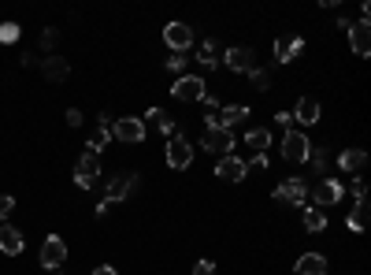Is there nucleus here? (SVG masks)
Instances as JSON below:
<instances>
[{
    "instance_id": "obj_1",
    "label": "nucleus",
    "mask_w": 371,
    "mask_h": 275,
    "mask_svg": "<svg viewBox=\"0 0 371 275\" xmlns=\"http://www.w3.org/2000/svg\"><path fill=\"white\" fill-rule=\"evenodd\" d=\"M138 186H141V179H138L134 172H119V175L108 179V186H104V201H108V205L130 201V198L138 193Z\"/></svg>"
},
{
    "instance_id": "obj_2",
    "label": "nucleus",
    "mask_w": 371,
    "mask_h": 275,
    "mask_svg": "<svg viewBox=\"0 0 371 275\" xmlns=\"http://www.w3.org/2000/svg\"><path fill=\"white\" fill-rule=\"evenodd\" d=\"M171 97L182 101V104H193V101H204L208 97V86L201 75H178L175 86H171Z\"/></svg>"
},
{
    "instance_id": "obj_3",
    "label": "nucleus",
    "mask_w": 371,
    "mask_h": 275,
    "mask_svg": "<svg viewBox=\"0 0 371 275\" xmlns=\"http://www.w3.org/2000/svg\"><path fill=\"white\" fill-rule=\"evenodd\" d=\"M167 167H175V172H186V167L193 164V141L186 134H171L167 138Z\"/></svg>"
},
{
    "instance_id": "obj_4",
    "label": "nucleus",
    "mask_w": 371,
    "mask_h": 275,
    "mask_svg": "<svg viewBox=\"0 0 371 275\" xmlns=\"http://www.w3.org/2000/svg\"><path fill=\"white\" fill-rule=\"evenodd\" d=\"M145 134H149V130H145V123L138 120V115H123V120L112 123V138L123 141V146H141Z\"/></svg>"
},
{
    "instance_id": "obj_5",
    "label": "nucleus",
    "mask_w": 371,
    "mask_h": 275,
    "mask_svg": "<svg viewBox=\"0 0 371 275\" xmlns=\"http://www.w3.org/2000/svg\"><path fill=\"white\" fill-rule=\"evenodd\" d=\"M97 179H100V156L97 153H82L78 164H74V186L78 190H93Z\"/></svg>"
},
{
    "instance_id": "obj_6",
    "label": "nucleus",
    "mask_w": 371,
    "mask_h": 275,
    "mask_svg": "<svg viewBox=\"0 0 371 275\" xmlns=\"http://www.w3.org/2000/svg\"><path fill=\"white\" fill-rule=\"evenodd\" d=\"M308 153H312V141L304 130H286V138H282V156L289 164H304L308 160Z\"/></svg>"
},
{
    "instance_id": "obj_7",
    "label": "nucleus",
    "mask_w": 371,
    "mask_h": 275,
    "mask_svg": "<svg viewBox=\"0 0 371 275\" xmlns=\"http://www.w3.org/2000/svg\"><path fill=\"white\" fill-rule=\"evenodd\" d=\"M271 198H275V205H304L308 201V186H304V179H282Z\"/></svg>"
},
{
    "instance_id": "obj_8",
    "label": "nucleus",
    "mask_w": 371,
    "mask_h": 275,
    "mask_svg": "<svg viewBox=\"0 0 371 275\" xmlns=\"http://www.w3.org/2000/svg\"><path fill=\"white\" fill-rule=\"evenodd\" d=\"M41 268H48V271H60L63 268V260H67V242L60 238V234H48L45 238V245H41Z\"/></svg>"
},
{
    "instance_id": "obj_9",
    "label": "nucleus",
    "mask_w": 371,
    "mask_h": 275,
    "mask_svg": "<svg viewBox=\"0 0 371 275\" xmlns=\"http://www.w3.org/2000/svg\"><path fill=\"white\" fill-rule=\"evenodd\" d=\"M341 198H346V186H341L338 179H320V186L312 190V205L315 208H330V205H338Z\"/></svg>"
},
{
    "instance_id": "obj_10",
    "label": "nucleus",
    "mask_w": 371,
    "mask_h": 275,
    "mask_svg": "<svg viewBox=\"0 0 371 275\" xmlns=\"http://www.w3.org/2000/svg\"><path fill=\"white\" fill-rule=\"evenodd\" d=\"M223 63H227L230 71L249 75V71L256 68V52H253V49H245V45H230L227 52H223Z\"/></svg>"
},
{
    "instance_id": "obj_11",
    "label": "nucleus",
    "mask_w": 371,
    "mask_h": 275,
    "mask_svg": "<svg viewBox=\"0 0 371 275\" xmlns=\"http://www.w3.org/2000/svg\"><path fill=\"white\" fill-rule=\"evenodd\" d=\"M301 52H304V37H301V34H282V37H275V60H278V63H294Z\"/></svg>"
},
{
    "instance_id": "obj_12",
    "label": "nucleus",
    "mask_w": 371,
    "mask_h": 275,
    "mask_svg": "<svg viewBox=\"0 0 371 275\" xmlns=\"http://www.w3.org/2000/svg\"><path fill=\"white\" fill-rule=\"evenodd\" d=\"M201 149H208V153H223V156H227V153L234 149V134H230V130H223V127H204Z\"/></svg>"
},
{
    "instance_id": "obj_13",
    "label": "nucleus",
    "mask_w": 371,
    "mask_h": 275,
    "mask_svg": "<svg viewBox=\"0 0 371 275\" xmlns=\"http://www.w3.org/2000/svg\"><path fill=\"white\" fill-rule=\"evenodd\" d=\"M164 41H167L171 52H186V49L193 45V30L186 23H167L164 26Z\"/></svg>"
},
{
    "instance_id": "obj_14",
    "label": "nucleus",
    "mask_w": 371,
    "mask_h": 275,
    "mask_svg": "<svg viewBox=\"0 0 371 275\" xmlns=\"http://www.w3.org/2000/svg\"><path fill=\"white\" fill-rule=\"evenodd\" d=\"M245 175H249V167H245L242 156H234V153H227V156L216 164V179H223V182H242Z\"/></svg>"
},
{
    "instance_id": "obj_15",
    "label": "nucleus",
    "mask_w": 371,
    "mask_h": 275,
    "mask_svg": "<svg viewBox=\"0 0 371 275\" xmlns=\"http://www.w3.org/2000/svg\"><path fill=\"white\" fill-rule=\"evenodd\" d=\"M294 120H297V123H304V127H315V123L323 120L320 101H315V97H301V101H297V108H294Z\"/></svg>"
},
{
    "instance_id": "obj_16",
    "label": "nucleus",
    "mask_w": 371,
    "mask_h": 275,
    "mask_svg": "<svg viewBox=\"0 0 371 275\" xmlns=\"http://www.w3.org/2000/svg\"><path fill=\"white\" fill-rule=\"evenodd\" d=\"M26 250V238H22V231L19 227H0V253L4 257H19Z\"/></svg>"
},
{
    "instance_id": "obj_17",
    "label": "nucleus",
    "mask_w": 371,
    "mask_h": 275,
    "mask_svg": "<svg viewBox=\"0 0 371 275\" xmlns=\"http://www.w3.org/2000/svg\"><path fill=\"white\" fill-rule=\"evenodd\" d=\"M349 45H353V52L356 56H367L371 52V26L367 23H349Z\"/></svg>"
},
{
    "instance_id": "obj_18",
    "label": "nucleus",
    "mask_w": 371,
    "mask_h": 275,
    "mask_svg": "<svg viewBox=\"0 0 371 275\" xmlns=\"http://www.w3.org/2000/svg\"><path fill=\"white\" fill-rule=\"evenodd\" d=\"M41 75L48 78V82H67V78H71V63L63 56H48L41 63Z\"/></svg>"
},
{
    "instance_id": "obj_19",
    "label": "nucleus",
    "mask_w": 371,
    "mask_h": 275,
    "mask_svg": "<svg viewBox=\"0 0 371 275\" xmlns=\"http://www.w3.org/2000/svg\"><path fill=\"white\" fill-rule=\"evenodd\" d=\"M141 123H145V130L152 127V130H160V134H167V138L175 134V120H171V115H167L164 108H149V112H145V120H141Z\"/></svg>"
},
{
    "instance_id": "obj_20",
    "label": "nucleus",
    "mask_w": 371,
    "mask_h": 275,
    "mask_svg": "<svg viewBox=\"0 0 371 275\" xmlns=\"http://www.w3.org/2000/svg\"><path fill=\"white\" fill-rule=\"evenodd\" d=\"M338 167H341V172H364V167H367V153L364 149H341L338 153Z\"/></svg>"
},
{
    "instance_id": "obj_21",
    "label": "nucleus",
    "mask_w": 371,
    "mask_h": 275,
    "mask_svg": "<svg viewBox=\"0 0 371 275\" xmlns=\"http://www.w3.org/2000/svg\"><path fill=\"white\" fill-rule=\"evenodd\" d=\"M245 120H249V104H227V108L216 115V123H219L223 130H230V127L245 123Z\"/></svg>"
},
{
    "instance_id": "obj_22",
    "label": "nucleus",
    "mask_w": 371,
    "mask_h": 275,
    "mask_svg": "<svg viewBox=\"0 0 371 275\" xmlns=\"http://www.w3.org/2000/svg\"><path fill=\"white\" fill-rule=\"evenodd\" d=\"M297 275H327V257L323 253H304V257H297Z\"/></svg>"
},
{
    "instance_id": "obj_23",
    "label": "nucleus",
    "mask_w": 371,
    "mask_h": 275,
    "mask_svg": "<svg viewBox=\"0 0 371 275\" xmlns=\"http://www.w3.org/2000/svg\"><path fill=\"white\" fill-rule=\"evenodd\" d=\"M245 146L253 149V153H263V149L271 146V130H268V127H253V130L245 134Z\"/></svg>"
},
{
    "instance_id": "obj_24",
    "label": "nucleus",
    "mask_w": 371,
    "mask_h": 275,
    "mask_svg": "<svg viewBox=\"0 0 371 275\" xmlns=\"http://www.w3.org/2000/svg\"><path fill=\"white\" fill-rule=\"evenodd\" d=\"M346 227H349V231H356V234H360V231L367 227V201H356V205L349 208V219H346Z\"/></svg>"
},
{
    "instance_id": "obj_25",
    "label": "nucleus",
    "mask_w": 371,
    "mask_h": 275,
    "mask_svg": "<svg viewBox=\"0 0 371 275\" xmlns=\"http://www.w3.org/2000/svg\"><path fill=\"white\" fill-rule=\"evenodd\" d=\"M304 231H312V234H320V231H327V212L323 208H304Z\"/></svg>"
},
{
    "instance_id": "obj_26",
    "label": "nucleus",
    "mask_w": 371,
    "mask_h": 275,
    "mask_svg": "<svg viewBox=\"0 0 371 275\" xmlns=\"http://www.w3.org/2000/svg\"><path fill=\"white\" fill-rule=\"evenodd\" d=\"M108 146H112V127H97V130H93V138H89V146H86V153L100 156V149H108Z\"/></svg>"
},
{
    "instance_id": "obj_27",
    "label": "nucleus",
    "mask_w": 371,
    "mask_h": 275,
    "mask_svg": "<svg viewBox=\"0 0 371 275\" xmlns=\"http://www.w3.org/2000/svg\"><path fill=\"white\" fill-rule=\"evenodd\" d=\"M197 60H201V68L204 71H211L219 63V56H216V41H211V37H204L201 41V52H197Z\"/></svg>"
},
{
    "instance_id": "obj_28",
    "label": "nucleus",
    "mask_w": 371,
    "mask_h": 275,
    "mask_svg": "<svg viewBox=\"0 0 371 275\" xmlns=\"http://www.w3.org/2000/svg\"><path fill=\"white\" fill-rule=\"evenodd\" d=\"M304 164H312V167H315V172H320V175H323V172H327V164H330V160H327V149H320V146H312V153H308V160H304Z\"/></svg>"
},
{
    "instance_id": "obj_29",
    "label": "nucleus",
    "mask_w": 371,
    "mask_h": 275,
    "mask_svg": "<svg viewBox=\"0 0 371 275\" xmlns=\"http://www.w3.org/2000/svg\"><path fill=\"white\" fill-rule=\"evenodd\" d=\"M19 23H0V41H4V45H15L19 41Z\"/></svg>"
},
{
    "instance_id": "obj_30",
    "label": "nucleus",
    "mask_w": 371,
    "mask_h": 275,
    "mask_svg": "<svg viewBox=\"0 0 371 275\" xmlns=\"http://www.w3.org/2000/svg\"><path fill=\"white\" fill-rule=\"evenodd\" d=\"M186 63H190V60H186V52H171V56L164 60V68L175 71V75H186Z\"/></svg>"
},
{
    "instance_id": "obj_31",
    "label": "nucleus",
    "mask_w": 371,
    "mask_h": 275,
    "mask_svg": "<svg viewBox=\"0 0 371 275\" xmlns=\"http://www.w3.org/2000/svg\"><path fill=\"white\" fill-rule=\"evenodd\" d=\"M249 82H253V89H260V94H263V89L271 86V75L263 71V68H253V71H249Z\"/></svg>"
},
{
    "instance_id": "obj_32",
    "label": "nucleus",
    "mask_w": 371,
    "mask_h": 275,
    "mask_svg": "<svg viewBox=\"0 0 371 275\" xmlns=\"http://www.w3.org/2000/svg\"><path fill=\"white\" fill-rule=\"evenodd\" d=\"M56 41H60V30H52V26H48V30H41V49L45 52L56 49Z\"/></svg>"
},
{
    "instance_id": "obj_33",
    "label": "nucleus",
    "mask_w": 371,
    "mask_h": 275,
    "mask_svg": "<svg viewBox=\"0 0 371 275\" xmlns=\"http://www.w3.org/2000/svg\"><path fill=\"white\" fill-rule=\"evenodd\" d=\"M11 208H15V198H11V193H0V219H8Z\"/></svg>"
},
{
    "instance_id": "obj_34",
    "label": "nucleus",
    "mask_w": 371,
    "mask_h": 275,
    "mask_svg": "<svg viewBox=\"0 0 371 275\" xmlns=\"http://www.w3.org/2000/svg\"><path fill=\"white\" fill-rule=\"evenodd\" d=\"M353 198L356 201H367V182L364 179H353Z\"/></svg>"
},
{
    "instance_id": "obj_35",
    "label": "nucleus",
    "mask_w": 371,
    "mask_h": 275,
    "mask_svg": "<svg viewBox=\"0 0 371 275\" xmlns=\"http://www.w3.org/2000/svg\"><path fill=\"white\" fill-rule=\"evenodd\" d=\"M193 275H216V264H211V260H197Z\"/></svg>"
},
{
    "instance_id": "obj_36",
    "label": "nucleus",
    "mask_w": 371,
    "mask_h": 275,
    "mask_svg": "<svg viewBox=\"0 0 371 275\" xmlns=\"http://www.w3.org/2000/svg\"><path fill=\"white\" fill-rule=\"evenodd\" d=\"M245 167H260V172H263V167H268V156H263V153H253V160H245Z\"/></svg>"
},
{
    "instance_id": "obj_37",
    "label": "nucleus",
    "mask_w": 371,
    "mask_h": 275,
    "mask_svg": "<svg viewBox=\"0 0 371 275\" xmlns=\"http://www.w3.org/2000/svg\"><path fill=\"white\" fill-rule=\"evenodd\" d=\"M67 127H82V112L78 108H67Z\"/></svg>"
},
{
    "instance_id": "obj_38",
    "label": "nucleus",
    "mask_w": 371,
    "mask_h": 275,
    "mask_svg": "<svg viewBox=\"0 0 371 275\" xmlns=\"http://www.w3.org/2000/svg\"><path fill=\"white\" fill-rule=\"evenodd\" d=\"M275 123L289 130V123H294V115H289V112H278V115H275Z\"/></svg>"
},
{
    "instance_id": "obj_39",
    "label": "nucleus",
    "mask_w": 371,
    "mask_h": 275,
    "mask_svg": "<svg viewBox=\"0 0 371 275\" xmlns=\"http://www.w3.org/2000/svg\"><path fill=\"white\" fill-rule=\"evenodd\" d=\"M108 208H112V205H108V201H100V205H97V208H93V212H97V219H104V216H108Z\"/></svg>"
},
{
    "instance_id": "obj_40",
    "label": "nucleus",
    "mask_w": 371,
    "mask_h": 275,
    "mask_svg": "<svg viewBox=\"0 0 371 275\" xmlns=\"http://www.w3.org/2000/svg\"><path fill=\"white\" fill-rule=\"evenodd\" d=\"M93 275H119L112 264H104V268H93Z\"/></svg>"
},
{
    "instance_id": "obj_41",
    "label": "nucleus",
    "mask_w": 371,
    "mask_h": 275,
    "mask_svg": "<svg viewBox=\"0 0 371 275\" xmlns=\"http://www.w3.org/2000/svg\"><path fill=\"white\" fill-rule=\"evenodd\" d=\"M52 275H60V271H52Z\"/></svg>"
}]
</instances>
